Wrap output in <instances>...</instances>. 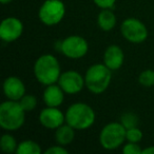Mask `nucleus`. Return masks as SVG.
<instances>
[{
  "label": "nucleus",
  "mask_w": 154,
  "mask_h": 154,
  "mask_svg": "<svg viewBox=\"0 0 154 154\" xmlns=\"http://www.w3.org/2000/svg\"><path fill=\"white\" fill-rule=\"evenodd\" d=\"M34 75L41 85L49 86L58 82L61 72L57 58L51 54L41 55L35 61Z\"/></svg>",
  "instance_id": "obj_1"
},
{
  "label": "nucleus",
  "mask_w": 154,
  "mask_h": 154,
  "mask_svg": "<svg viewBox=\"0 0 154 154\" xmlns=\"http://www.w3.org/2000/svg\"><path fill=\"white\" fill-rule=\"evenodd\" d=\"M23 32V24L16 17H8L0 24V38L5 42L17 40Z\"/></svg>",
  "instance_id": "obj_10"
},
{
  "label": "nucleus",
  "mask_w": 154,
  "mask_h": 154,
  "mask_svg": "<svg viewBox=\"0 0 154 154\" xmlns=\"http://www.w3.org/2000/svg\"><path fill=\"white\" fill-rule=\"evenodd\" d=\"M122 153L124 154H140L143 153V149L138 146V143H131L128 141V143L122 147Z\"/></svg>",
  "instance_id": "obj_23"
},
{
  "label": "nucleus",
  "mask_w": 154,
  "mask_h": 154,
  "mask_svg": "<svg viewBox=\"0 0 154 154\" xmlns=\"http://www.w3.org/2000/svg\"><path fill=\"white\" fill-rule=\"evenodd\" d=\"M125 60V54L118 45H112L107 48L103 54V63L111 71L122 68Z\"/></svg>",
  "instance_id": "obj_13"
},
{
  "label": "nucleus",
  "mask_w": 154,
  "mask_h": 154,
  "mask_svg": "<svg viewBox=\"0 0 154 154\" xmlns=\"http://www.w3.org/2000/svg\"><path fill=\"white\" fill-rule=\"evenodd\" d=\"M75 137V129L70 125H61L59 128L56 129L55 139L58 145L68 146L73 141Z\"/></svg>",
  "instance_id": "obj_15"
},
{
  "label": "nucleus",
  "mask_w": 154,
  "mask_h": 154,
  "mask_svg": "<svg viewBox=\"0 0 154 154\" xmlns=\"http://www.w3.org/2000/svg\"><path fill=\"white\" fill-rule=\"evenodd\" d=\"M127 129L120 122H110L106 125L99 134V143L106 150H115L124 145Z\"/></svg>",
  "instance_id": "obj_5"
},
{
  "label": "nucleus",
  "mask_w": 154,
  "mask_h": 154,
  "mask_svg": "<svg viewBox=\"0 0 154 154\" xmlns=\"http://www.w3.org/2000/svg\"><path fill=\"white\" fill-rule=\"evenodd\" d=\"M120 124H122L127 130L131 128H134V127H137V125H138V117H137L134 113L126 112V113L122 114V117H120Z\"/></svg>",
  "instance_id": "obj_19"
},
{
  "label": "nucleus",
  "mask_w": 154,
  "mask_h": 154,
  "mask_svg": "<svg viewBox=\"0 0 154 154\" xmlns=\"http://www.w3.org/2000/svg\"><path fill=\"white\" fill-rule=\"evenodd\" d=\"M21 107L24 109L26 112H30L32 110H34L37 106V99L34 95L31 94H24L21 97V99L19 100Z\"/></svg>",
  "instance_id": "obj_21"
},
{
  "label": "nucleus",
  "mask_w": 154,
  "mask_h": 154,
  "mask_svg": "<svg viewBox=\"0 0 154 154\" xmlns=\"http://www.w3.org/2000/svg\"><path fill=\"white\" fill-rule=\"evenodd\" d=\"M95 122V112L85 103H75L66 112V122L75 130L89 129Z\"/></svg>",
  "instance_id": "obj_3"
},
{
  "label": "nucleus",
  "mask_w": 154,
  "mask_h": 154,
  "mask_svg": "<svg viewBox=\"0 0 154 154\" xmlns=\"http://www.w3.org/2000/svg\"><path fill=\"white\" fill-rule=\"evenodd\" d=\"M95 5L103 9H112L113 5H115L116 0H94Z\"/></svg>",
  "instance_id": "obj_25"
},
{
  "label": "nucleus",
  "mask_w": 154,
  "mask_h": 154,
  "mask_svg": "<svg viewBox=\"0 0 154 154\" xmlns=\"http://www.w3.org/2000/svg\"><path fill=\"white\" fill-rule=\"evenodd\" d=\"M66 122V114L57 107H47L39 113V122L47 129H57Z\"/></svg>",
  "instance_id": "obj_11"
},
{
  "label": "nucleus",
  "mask_w": 154,
  "mask_h": 154,
  "mask_svg": "<svg viewBox=\"0 0 154 154\" xmlns=\"http://www.w3.org/2000/svg\"><path fill=\"white\" fill-rule=\"evenodd\" d=\"M64 146L58 145V146H53V147H50L49 149L45 150V154H68L69 151L63 148Z\"/></svg>",
  "instance_id": "obj_24"
},
{
  "label": "nucleus",
  "mask_w": 154,
  "mask_h": 154,
  "mask_svg": "<svg viewBox=\"0 0 154 154\" xmlns=\"http://www.w3.org/2000/svg\"><path fill=\"white\" fill-rule=\"evenodd\" d=\"M59 49L66 57L78 59L88 53L89 45L84 37L79 35H71L59 43Z\"/></svg>",
  "instance_id": "obj_7"
},
{
  "label": "nucleus",
  "mask_w": 154,
  "mask_h": 154,
  "mask_svg": "<svg viewBox=\"0 0 154 154\" xmlns=\"http://www.w3.org/2000/svg\"><path fill=\"white\" fill-rule=\"evenodd\" d=\"M138 82L146 88H150V87L154 86V71L150 70V69L143 71L139 74Z\"/></svg>",
  "instance_id": "obj_20"
},
{
  "label": "nucleus",
  "mask_w": 154,
  "mask_h": 154,
  "mask_svg": "<svg viewBox=\"0 0 154 154\" xmlns=\"http://www.w3.org/2000/svg\"><path fill=\"white\" fill-rule=\"evenodd\" d=\"M17 141L11 134H3L0 139V148L5 153H13L17 150Z\"/></svg>",
  "instance_id": "obj_18"
},
{
  "label": "nucleus",
  "mask_w": 154,
  "mask_h": 154,
  "mask_svg": "<svg viewBox=\"0 0 154 154\" xmlns=\"http://www.w3.org/2000/svg\"><path fill=\"white\" fill-rule=\"evenodd\" d=\"M111 78V70L105 63H95L87 70L85 82L86 87L90 92L100 94L105 92L110 86Z\"/></svg>",
  "instance_id": "obj_4"
},
{
  "label": "nucleus",
  "mask_w": 154,
  "mask_h": 154,
  "mask_svg": "<svg viewBox=\"0 0 154 154\" xmlns=\"http://www.w3.org/2000/svg\"><path fill=\"white\" fill-rule=\"evenodd\" d=\"M120 32L125 39L132 43H141L147 39L148 30L137 18H127L120 26Z\"/></svg>",
  "instance_id": "obj_8"
},
{
  "label": "nucleus",
  "mask_w": 154,
  "mask_h": 154,
  "mask_svg": "<svg viewBox=\"0 0 154 154\" xmlns=\"http://www.w3.org/2000/svg\"><path fill=\"white\" fill-rule=\"evenodd\" d=\"M3 92L8 99L19 101L26 94V86L17 76H10L3 82Z\"/></svg>",
  "instance_id": "obj_12"
},
{
  "label": "nucleus",
  "mask_w": 154,
  "mask_h": 154,
  "mask_svg": "<svg viewBox=\"0 0 154 154\" xmlns=\"http://www.w3.org/2000/svg\"><path fill=\"white\" fill-rule=\"evenodd\" d=\"M13 0H0V2L2 3V5H8V3L12 2Z\"/></svg>",
  "instance_id": "obj_27"
},
{
  "label": "nucleus",
  "mask_w": 154,
  "mask_h": 154,
  "mask_svg": "<svg viewBox=\"0 0 154 154\" xmlns=\"http://www.w3.org/2000/svg\"><path fill=\"white\" fill-rule=\"evenodd\" d=\"M64 91L59 85L52 84L47 86L43 91V101L47 107H59L63 103Z\"/></svg>",
  "instance_id": "obj_14"
},
{
  "label": "nucleus",
  "mask_w": 154,
  "mask_h": 154,
  "mask_svg": "<svg viewBox=\"0 0 154 154\" xmlns=\"http://www.w3.org/2000/svg\"><path fill=\"white\" fill-rule=\"evenodd\" d=\"M66 7L61 0H45L38 12L39 20L45 26H55L64 17Z\"/></svg>",
  "instance_id": "obj_6"
},
{
  "label": "nucleus",
  "mask_w": 154,
  "mask_h": 154,
  "mask_svg": "<svg viewBox=\"0 0 154 154\" xmlns=\"http://www.w3.org/2000/svg\"><path fill=\"white\" fill-rule=\"evenodd\" d=\"M26 122V111L17 100H7L0 106V126L5 131H16Z\"/></svg>",
  "instance_id": "obj_2"
},
{
  "label": "nucleus",
  "mask_w": 154,
  "mask_h": 154,
  "mask_svg": "<svg viewBox=\"0 0 154 154\" xmlns=\"http://www.w3.org/2000/svg\"><path fill=\"white\" fill-rule=\"evenodd\" d=\"M17 154H39L41 153V148L34 140H23L18 143Z\"/></svg>",
  "instance_id": "obj_17"
},
{
  "label": "nucleus",
  "mask_w": 154,
  "mask_h": 154,
  "mask_svg": "<svg viewBox=\"0 0 154 154\" xmlns=\"http://www.w3.org/2000/svg\"><path fill=\"white\" fill-rule=\"evenodd\" d=\"M97 23L98 26L103 31H111L116 26V16L111 9H103V11L98 14L97 17Z\"/></svg>",
  "instance_id": "obj_16"
},
{
  "label": "nucleus",
  "mask_w": 154,
  "mask_h": 154,
  "mask_svg": "<svg viewBox=\"0 0 154 154\" xmlns=\"http://www.w3.org/2000/svg\"><path fill=\"white\" fill-rule=\"evenodd\" d=\"M126 138L131 143H139L143 138V132L137 127L128 129L126 132Z\"/></svg>",
  "instance_id": "obj_22"
},
{
  "label": "nucleus",
  "mask_w": 154,
  "mask_h": 154,
  "mask_svg": "<svg viewBox=\"0 0 154 154\" xmlns=\"http://www.w3.org/2000/svg\"><path fill=\"white\" fill-rule=\"evenodd\" d=\"M58 85L61 87L64 93L76 94L84 89V87L86 86V82L82 74L74 70H69L61 73L58 79Z\"/></svg>",
  "instance_id": "obj_9"
},
{
  "label": "nucleus",
  "mask_w": 154,
  "mask_h": 154,
  "mask_svg": "<svg viewBox=\"0 0 154 154\" xmlns=\"http://www.w3.org/2000/svg\"><path fill=\"white\" fill-rule=\"evenodd\" d=\"M143 154H154V146L152 147H148L146 149H143Z\"/></svg>",
  "instance_id": "obj_26"
}]
</instances>
